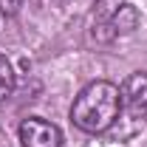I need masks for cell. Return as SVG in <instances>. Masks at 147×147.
Segmentation results:
<instances>
[{
    "mask_svg": "<svg viewBox=\"0 0 147 147\" xmlns=\"http://www.w3.org/2000/svg\"><path fill=\"white\" fill-rule=\"evenodd\" d=\"M122 113V91L119 85H113L108 79H96L91 85H85L79 96L71 105V122L82 133L99 136L105 130L113 127V122Z\"/></svg>",
    "mask_w": 147,
    "mask_h": 147,
    "instance_id": "cell-1",
    "label": "cell"
},
{
    "mask_svg": "<svg viewBox=\"0 0 147 147\" xmlns=\"http://www.w3.org/2000/svg\"><path fill=\"white\" fill-rule=\"evenodd\" d=\"M20 144L23 147H62V130L42 116H28L20 125Z\"/></svg>",
    "mask_w": 147,
    "mask_h": 147,
    "instance_id": "cell-2",
    "label": "cell"
},
{
    "mask_svg": "<svg viewBox=\"0 0 147 147\" xmlns=\"http://www.w3.org/2000/svg\"><path fill=\"white\" fill-rule=\"evenodd\" d=\"M119 91H122V108L133 119H147V74H130Z\"/></svg>",
    "mask_w": 147,
    "mask_h": 147,
    "instance_id": "cell-3",
    "label": "cell"
},
{
    "mask_svg": "<svg viewBox=\"0 0 147 147\" xmlns=\"http://www.w3.org/2000/svg\"><path fill=\"white\" fill-rule=\"evenodd\" d=\"M139 23H142V14H139V9L133 6V3H119L116 9H113V14H110V34L113 37H122V34H133L136 28H139Z\"/></svg>",
    "mask_w": 147,
    "mask_h": 147,
    "instance_id": "cell-4",
    "label": "cell"
},
{
    "mask_svg": "<svg viewBox=\"0 0 147 147\" xmlns=\"http://www.w3.org/2000/svg\"><path fill=\"white\" fill-rule=\"evenodd\" d=\"M14 85H17V74H14V65H11V59H9L6 54H0V102L11 96Z\"/></svg>",
    "mask_w": 147,
    "mask_h": 147,
    "instance_id": "cell-5",
    "label": "cell"
},
{
    "mask_svg": "<svg viewBox=\"0 0 147 147\" xmlns=\"http://www.w3.org/2000/svg\"><path fill=\"white\" fill-rule=\"evenodd\" d=\"M20 6H23V0H0V11H6V14H14Z\"/></svg>",
    "mask_w": 147,
    "mask_h": 147,
    "instance_id": "cell-6",
    "label": "cell"
}]
</instances>
